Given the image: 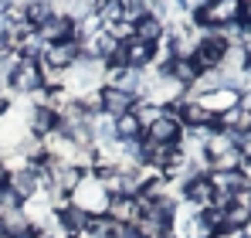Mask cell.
Listing matches in <instances>:
<instances>
[{
	"instance_id": "obj_1",
	"label": "cell",
	"mask_w": 251,
	"mask_h": 238,
	"mask_svg": "<svg viewBox=\"0 0 251 238\" xmlns=\"http://www.w3.org/2000/svg\"><path fill=\"white\" fill-rule=\"evenodd\" d=\"M241 0H204L201 7L190 10V24H197L201 31H221L227 24H241Z\"/></svg>"
},
{
	"instance_id": "obj_2",
	"label": "cell",
	"mask_w": 251,
	"mask_h": 238,
	"mask_svg": "<svg viewBox=\"0 0 251 238\" xmlns=\"http://www.w3.org/2000/svg\"><path fill=\"white\" fill-rule=\"evenodd\" d=\"M72 204H75V208H82L88 218H105V211H109V194H105L102 180H95V177L88 174L82 184L75 187Z\"/></svg>"
},
{
	"instance_id": "obj_3",
	"label": "cell",
	"mask_w": 251,
	"mask_h": 238,
	"mask_svg": "<svg viewBox=\"0 0 251 238\" xmlns=\"http://www.w3.org/2000/svg\"><path fill=\"white\" fill-rule=\"evenodd\" d=\"M85 55V48L78 44V41H58V44H48L44 48V55H41V61L44 65H51L54 72H68V68H75L78 65V58Z\"/></svg>"
},
{
	"instance_id": "obj_4",
	"label": "cell",
	"mask_w": 251,
	"mask_h": 238,
	"mask_svg": "<svg viewBox=\"0 0 251 238\" xmlns=\"http://www.w3.org/2000/svg\"><path fill=\"white\" fill-rule=\"evenodd\" d=\"M7 85H10L17 95H38V92L44 89V85H41V68H38V61L21 58V61H17V68L10 72Z\"/></svg>"
},
{
	"instance_id": "obj_5",
	"label": "cell",
	"mask_w": 251,
	"mask_h": 238,
	"mask_svg": "<svg viewBox=\"0 0 251 238\" xmlns=\"http://www.w3.org/2000/svg\"><path fill=\"white\" fill-rule=\"evenodd\" d=\"M7 187H10L21 201H31V198L41 194V177H38V170H34L31 163H24V167H10Z\"/></svg>"
},
{
	"instance_id": "obj_6",
	"label": "cell",
	"mask_w": 251,
	"mask_h": 238,
	"mask_svg": "<svg viewBox=\"0 0 251 238\" xmlns=\"http://www.w3.org/2000/svg\"><path fill=\"white\" fill-rule=\"evenodd\" d=\"M180 133H183V126L163 113V116L143 133V140H146V143H156V147H180Z\"/></svg>"
},
{
	"instance_id": "obj_7",
	"label": "cell",
	"mask_w": 251,
	"mask_h": 238,
	"mask_svg": "<svg viewBox=\"0 0 251 238\" xmlns=\"http://www.w3.org/2000/svg\"><path fill=\"white\" fill-rule=\"evenodd\" d=\"M99 99H102V116H109V119L126 116V113L136 109V99L129 92H123V89H112V85H102L99 89Z\"/></svg>"
},
{
	"instance_id": "obj_8",
	"label": "cell",
	"mask_w": 251,
	"mask_h": 238,
	"mask_svg": "<svg viewBox=\"0 0 251 238\" xmlns=\"http://www.w3.org/2000/svg\"><path fill=\"white\" fill-rule=\"evenodd\" d=\"M214 184H210L207 174H201V177H194L190 184H183V191H180V201H187V204H194L197 211H207L210 204H214Z\"/></svg>"
},
{
	"instance_id": "obj_9",
	"label": "cell",
	"mask_w": 251,
	"mask_h": 238,
	"mask_svg": "<svg viewBox=\"0 0 251 238\" xmlns=\"http://www.w3.org/2000/svg\"><path fill=\"white\" fill-rule=\"evenodd\" d=\"M72 31H75V21H68L65 14H51L41 28H34V34H38V41H41L44 48L48 44H58V41H68Z\"/></svg>"
},
{
	"instance_id": "obj_10",
	"label": "cell",
	"mask_w": 251,
	"mask_h": 238,
	"mask_svg": "<svg viewBox=\"0 0 251 238\" xmlns=\"http://www.w3.org/2000/svg\"><path fill=\"white\" fill-rule=\"evenodd\" d=\"M54 129H58V116H54V109H48V106H34V109L27 113V133H31V136L44 140V136H51Z\"/></svg>"
},
{
	"instance_id": "obj_11",
	"label": "cell",
	"mask_w": 251,
	"mask_h": 238,
	"mask_svg": "<svg viewBox=\"0 0 251 238\" xmlns=\"http://www.w3.org/2000/svg\"><path fill=\"white\" fill-rule=\"evenodd\" d=\"M167 21L163 17H156V14H146L143 21H136V41H143V44H160V41L167 38Z\"/></svg>"
},
{
	"instance_id": "obj_12",
	"label": "cell",
	"mask_w": 251,
	"mask_h": 238,
	"mask_svg": "<svg viewBox=\"0 0 251 238\" xmlns=\"http://www.w3.org/2000/svg\"><path fill=\"white\" fill-rule=\"evenodd\" d=\"M105 218L116 221V225H136V218H139V201L136 198H109Z\"/></svg>"
},
{
	"instance_id": "obj_13",
	"label": "cell",
	"mask_w": 251,
	"mask_h": 238,
	"mask_svg": "<svg viewBox=\"0 0 251 238\" xmlns=\"http://www.w3.org/2000/svg\"><path fill=\"white\" fill-rule=\"evenodd\" d=\"M0 228H3V235H7V238L34 235V228H31V221H27V214H24L21 208H10V211H0Z\"/></svg>"
},
{
	"instance_id": "obj_14",
	"label": "cell",
	"mask_w": 251,
	"mask_h": 238,
	"mask_svg": "<svg viewBox=\"0 0 251 238\" xmlns=\"http://www.w3.org/2000/svg\"><path fill=\"white\" fill-rule=\"evenodd\" d=\"M197 102L207 109L210 116H221V113H227V109L238 106V92H231V89H217V92H210V95L197 99Z\"/></svg>"
},
{
	"instance_id": "obj_15",
	"label": "cell",
	"mask_w": 251,
	"mask_h": 238,
	"mask_svg": "<svg viewBox=\"0 0 251 238\" xmlns=\"http://www.w3.org/2000/svg\"><path fill=\"white\" fill-rule=\"evenodd\" d=\"M58 221H61V228H65L68 235H78V232H85V228L92 225V218L85 214L82 208H75L72 201H68V204H65V208L58 211Z\"/></svg>"
},
{
	"instance_id": "obj_16",
	"label": "cell",
	"mask_w": 251,
	"mask_h": 238,
	"mask_svg": "<svg viewBox=\"0 0 251 238\" xmlns=\"http://www.w3.org/2000/svg\"><path fill=\"white\" fill-rule=\"evenodd\" d=\"M112 133H116V140L119 143H129V140H143V129H139V122L132 113H126V116H116L112 119Z\"/></svg>"
},
{
	"instance_id": "obj_17",
	"label": "cell",
	"mask_w": 251,
	"mask_h": 238,
	"mask_svg": "<svg viewBox=\"0 0 251 238\" xmlns=\"http://www.w3.org/2000/svg\"><path fill=\"white\" fill-rule=\"evenodd\" d=\"M248 221H251L248 204H234V201H231V204L224 208V232H241Z\"/></svg>"
},
{
	"instance_id": "obj_18",
	"label": "cell",
	"mask_w": 251,
	"mask_h": 238,
	"mask_svg": "<svg viewBox=\"0 0 251 238\" xmlns=\"http://www.w3.org/2000/svg\"><path fill=\"white\" fill-rule=\"evenodd\" d=\"M132 116H136V122H139V129L146 133V129H150V126L156 122V119L163 116V109H160L156 102H146V99H143V102H136V109H132Z\"/></svg>"
},
{
	"instance_id": "obj_19",
	"label": "cell",
	"mask_w": 251,
	"mask_h": 238,
	"mask_svg": "<svg viewBox=\"0 0 251 238\" xmlns=\"http://www.w3.org/2000/svg\"><path fill=\"white\" fill-rule=\"evenodd\" d=\"M167 75H173V79L180 82V85H187V89H190V82L197 79L201 72L194 68V61H190V58H173V65H170Z\"/></svg>"
},
{
	"instance_id": "obj_20",
	"label": "cell",
	"mask_w": 251,
	"mask_h": 238,
	"mask_svg": "<svg viewBox=\"0 0 251 238\" xmlns=\"http://www.w3.org/2000/svg\"><path fill=\"white\" fill-rule=\"evenodd\" d=\"M234 147H238L241 160H248V163H251V129H245V133L238 136V143H234Z\"/></svg>"
},
{
	"instance_id": "obj_21",
	"label": "cell",
	"mask_w": 251,
	"mask_h": 238,
	"mask_svg": "<svg viewBox=\"0 0 251 238\" xmlns=\"http://www.w3.org/2000/svg\"><path fill=\"white\" fill-rule=\"evenodd\" d=\"M238 44H241V51L251 58V28H245V31H241V41H238Z\"/></svg>"
},
{
	"instance_id": "obj_22",
	"label": "cell",
	"mask_w": 251,
	"mask_h": 238,
	"mask_svg": "<svg viewBox=\"0 0 251 238\" xmlns=\"http://www.w3.org/2000/svg\"><path fill=\"white\" fill-rule=\"evenodd\" d=\"M238 109H245V113L251 116V89H248V92H241V95H238Z\"/></svg>"
},
{
	"instance_id": "obj_23",
	"label": "cell",
	"mask_w": 251,
	"mask_h": 238,
	"mask_svg": "<svg viewBox=\"0 0 251 238\" xmlns=\"http://www.w3.org/2000/svg\"><path fill=\"white\" fill-rule=\"evenodd\" d=\"M7 177H10V167H7V160H0V191L7 187Z\"/></svg>"
},
{
	"instance_id": "obj_24",
	"label": "cell",
	"mask_w": 251,
	"mask_h": 238,
	"mask_svg": "<svg viewBox=\"0 0 251 238\" xmlns=\"http://www.w3.org/2000/svg\"><path fill=\"white\" fill-rule=\"evenodd\" d=\"M241 235H245V238H251V221L245 225V228H241Z\"/></svg>"
},
{
	"instance_id": "obj_25",
	"label": "cell",
	"mask_w": 251,
	"mask_h": 238,
	"mask_svg": "<svg viewBox=\"0 0 251 238\" xmlns=\"http://www.w3.org/2000/svg\"><path fill=\"white\" fill-rule=\"evenodd\" d=\"M0 238H7V235H3V228H0Z\"/></svg>"
},
{
	"instance_id": "obj_26",
	"label": "cell",
	"mask_w": 251,
	"mask_h": 238,
	"mask_svg": "<svg viewBox=\"0 0 251 238\" xmlns=\"http://www.w3.org/2000/svg\"><path fill=\"white\" fill-rule=\"evenodd\" d=\"M21 238H34V235H21Z\"/></svg>"
}]
</instances>
